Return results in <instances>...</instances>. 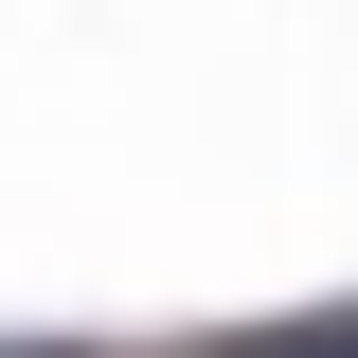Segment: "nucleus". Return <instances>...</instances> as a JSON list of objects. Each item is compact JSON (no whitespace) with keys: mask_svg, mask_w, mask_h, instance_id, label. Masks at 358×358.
<instances>
[{"mask_svg":"<svg viewBox=\"0 0 358 358\" xmlns=\"http://www.w3.org/2000/svg\"><path fill=\"white\" fill-rule=\"evenodd\" d=\"M251 358H341V305H305V322H268Z\"/></svg>","mask_w":358,"mask_h":358,"instance_id":"obj_1","label":"nucleus"}]
</instances>
